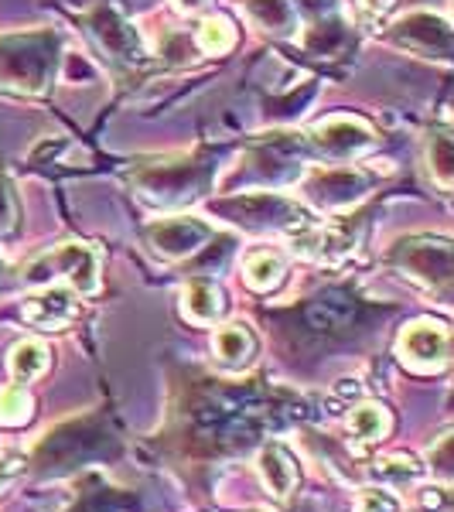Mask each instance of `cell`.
Returning a JSON list of instances; mask_svg holds the SVG:
<instances>
[{
  "label": "cell",
  "instance_id": "6da1fadb",
  "mask_svg": "<svg viewBox=\"0 0 454 512\" xmlns=\"http://www.w3.org/2000/svg\"><path fill=\"white\" fill-rule=\"evenodd\" d=\"M52 76V35L0 38V89L41 93Z\"/></svg>",
  "mask_w": 454,
  "mask_h": 512
},
{
  "label": "cell",
  "instance_id": "7a4b0ae2",
  "mask_svg": "<svg viewBox=\"0 0 454 512\" xmlns=\"http://www.w3.org/2000/svg\"><path fill=\"white\" fill-rule=\"evenodd\" d=\"M24 280L28 284H52V280H65L72 291L93 294L99 287V256L89 250L86 243H62L55 250L41 253L24 267Z\"/></svg>",
  "mask_w": 454,
  "mask_h": 512
},
{
  "label": "cell",
  "instance_id": "3957f363",
  "mask_svg": "<svg viewBox=\"0 0 454 512\" xmlns=\"http://www.w3.org/2000/svg\"><path fill=\"white\" fill-rule=\"evenodd\" d=\"M106 441H110V437H103V431H99L96 424L76 420V424H65L41 441L38 465L45 468V472H62V468H72V465H79L82 458L96 454Z\"/></svg>",
  "mask_w": 454,
  "mask_h": 512
},
{
  "label": "cell",
  "instance_id": "277c9868",
  "mask_svg": "<svg viewBox=\"0 0 454 512\" xmlns=\"http://www.w3.org/2000/svg\"><path fill=\"white\" fill-rule=\"evenodd\" d=\"M396 260L403 263L410 277L420 280L427 291L434 294H451L454 291V246L451 243H407L403 253H396Z\"/></svg>",
  "mask_w": 454,
  "mask_h": 512
},
{
  "label": "cell",
  "instance_id": "5b68a950",
  "mask_svg": "<svg viewBox=\"0 0 454 512\" xmlns=\"http://www.w3.org/2000/svg\"><path fill=\"white\" fill-rule=\"evenodd\" d=\"M451 349V335L444 332V325L437 321H414L410 328H403L400 342H396V352L417 373H434V369L444 366Z\"/></svg>",
  "mask_w": 454,
  "mask_h": 512
},
{
  "label": "cell",
  "instance_id": "8992f818",
  "mask_svg": "<svg viewBox=\"0 0 454 512\" xmlns=\"http://www.w3.org/2000/svg\"><path fill=\"white\" fill-rule=\"evenodd\" d=\"M209 236H212L209 226H202L198 219H188V216L154 222L151 233H147L154 250L171 256V260H178V256H192Z\"/></svg>",
  "mask_w": 454,
  "mask_h": 512
},
{
  "label": "cell",
  "instance_id": "52a82bcc",
  "mask_svg": "<svg viewBox=\"0 0 454 512\" xmlns=\"http://www.w3.org/2000/svg\"><path fill=\"white\" fill-rule=\"evenodd\" d=\"M257 468H260V478L263 485H267L270 495H277V499H287L294 489H297V461L294 454L284 448L280 441H267L257 454Z\"/></svg>",
  "mask_w": 454,
  "mask_h": 512
},
{
  "label": "cell",
  "instance_id": "ba28073f",
  "mask_svg": "<svg viewBox=\"0 0 454 512\" xmlns=\"http://www.w3.org/2000/svg\"><path fill=\"white\" fill-rule=\"evenodd\" d=\"M76 318V301H72V287H48L45 294L31 297L24 304V321L35 328H65L69 321Z\"/></svg>",
  "mask_w": 454,
  "mask_h": 512
},
{
  "label": "cell",
  "instance_id": "9c48e42d",
  "mask_svg": "<svg viewBox=\"0 0 454 512\" xmlns=\"http://www.w3.org/2000/svg\"><path fill=\"white\" fill-rule=\"evenodd\" d=\"M181 311L192 325H212L222 315V294L212 280H192L181 294Z\"/></svg>",
  "mask_w": 454,
  "mask_h": 512
},
{
  "label": "cell",
  "instance_id": "30bf717a",
  "mask_svg": "<svg viewBox=\"0 0 454 512\" xmlns=\"http://www.w3.org/2000/svg\"><path fill=\"white\" fill-rule=\"evenodd\" d=\"M349 431L352 437L366 448V444H376L383 441L386 434H390V414H386L379 403H356V407L349 410Z\"/></svg>",
  "mask_w": 454,
  "mask_h": 512
},
{
  "label": "cell",
  "instance_id": "8fae6325",
  "mask_svg": "<svg viewBox=\"0 0 454 512\" xmlns=\"http://www.w3.org/2000/svg\"><path fill=\"white\" fill-rule=\"evenodd\" d=\"M253 335L246 332V325H222L216 338H212V349H216V359L222 366H246L253 355Z\"/></svg>",
  "mask_w": 454,
  "mask_h": 512
},
{
  "label": "cell",
  "instance_id": "7c38bea8",
  "mask_svg": "<svg viewBox=\"0 0 454 512\" xmlns=\"http://www.w3.org/2000/svg\"><path fill=\"white\" fill-rule=\"evenodd\" d=\"M7 366H11L14 383H31V379L45 376L48 349L41 342H35V338H28V342H18L11 349V359H7Z\"/></svg>",
  "mask_w": 454,
  "mask_h": 512
},
{
  "label": "cell",
  "instance_id": "4fadbf2b",
  "mask_svg": "<svg viewBox=\"0 0 454 512\" xmlns=\"http://www.w3.org/2000/svg\"><path fill=\"white\" fill-rule=\"evenodd\" d=\"M243 274H246V284L253 287V291H274V287L284 280V260H280L277 253H270V250H260V253H253L250 260H246V267H243Z\"/></svg>",
  "mask_w": 454,
  "mask_h": 512
},
{
  "label": "cell",
  "instance_id": "5bb4252c",
  "mask_svg": "<svg viewBox=\"0 0 454 512\" xmlns=\"http://www.w3.org/2000/svg\"><path fill=\"white\" fill-rule=\"evenodd\" d=\"M369 475L386 482L390 489H407V485H414L420 478V465L410 454H390V458H379L376 465L369 468Z\"/></svg>",
  "mask_w": 454,
  "mask_h": 512
},
{
  "label": "cell",
  "instance_id": "9a60e30c",
  "mask_svg": "<svg viewBox=\"0 0 454 512\" xmlns=\"http://www.w3.org/2000/svg\"><path fill=\"white\" fill-rule=\"evenodd\" d=\"M427 164H431L437 185H454V134L434 130L427 137Z\"/></svg>",
  "mask_w": 454,
  "mask_h": 512
},
{
  "label": "cell",
  "instance_id": "2e32d148",
  "mask_svg": "<svg viewBox=\"0 0 454 512\" xmlns=\"http://www.w3.org/2000/svg\"><path fill=\"white\" fill-rule=\"evenodd\" d=\"M31 410H35V400L24 390V383H11L0 390V424H7V427L28 424Z\"/></svg>",
  "mask_w": 454,
  "mask_h": 512
},
{
  "label": "cell",
  "instance_id": "e0dca14e",
  "mask_svg": "<svg viewBox=\"0 0 454 512\" xmlns=\"http://www.w3.org/2000/svg\"><path fill=\"white\" fill-rule=\"evenodd\" d=\"M233 24H229L226 18H209V21H202V28H198V48L202 52H209V55H222V52H229L233 48Z\"/></svg>",
  "mask_w": 454,
  "mask_h": 512
},
{
  "label": "cell",
  "instance_id": "ac0fdd59",
  "mask_svg": "<svg viewBox=\"0 0 454 512\" xmlns=\"http://www.w3.org/2000/svg\"><path fill=\"white\" fill-rule=\"evenodd\" d=\"M250 11L257 14L260 24H267L270 31H287L294 28L291 0H250Z\"/></svg>",
  "mask_w": 454,
  "mask_h": 512
},
{
  "label": "cell",
  "instance_id": "d6986e66",
  "mask_svg": "<svg viewBox=\"0 0 454 512\" xmlns=\"http://www.w3.org/2000/svg\"><path fill=\"white\" fill-rule=\"evenodd\" d=\"M427 468H431L441 482H454V431L434 441L431 454H427Z\"/></svg>",
  "mask_w": 454,
  "mask_h": 512
},
{
  "label": "cell",
  "instance_id": "ffe728a7",
  "mask_svg": "<svg viewBox=\"0 0 454 512\" xmlns=\"http://www.w3.org/2000/svg\"><path fill=\"white\" fill-rule=\"evenodd\" d=\"M356 512H400V499L386 489H366V492H359Z\"/></svg>",
  "mask_w": 454,
  "mask_h": 512
},
{
  "label": "cell",
  "instance_id": "44dd1931",
  "mask_svg": "<svg viewBox=\"0 0 454 512\" xmlns=\"http://www.w3.org/2000/svg\"><path fill=\"white\" fill-rule=\"evenodd\" d=\"M420 506L427 512H454V485H431V489H424Z\"/></svg>",
  "mask_w": 454,
  "mask_h": 512
},
{
  "label": "cell",
  "instance_id": "7402d4cb",
  "mask_svg": "<svg viewBox=\"0 0 454 512\" xmlns=\"http://www.w3.org/2000/svg\"><path fill=\"white\" fill-rule=\"evenodd\" d=\"M14 222H18V202H14L11 185H7L4 175H0V236L11 233Z\"/></svg>",
  "mask_w": 454,
  "mask_h": 512
},
{
  "label": "cell",
  "instance_id": "603a6c76",
  "mask_svg": "<svg viewBox=\"0 0 454 512\" xmlns=\"http://www.w3.org/2000/svg\"><path fill=\"white\" fill-rule=\"evenodd\" d=\"M21 468H24V458H18V454H7V458L0 461V489H4L14 475H21Z\"/></svg>",
  "mask_w": 454,
  "mask_h": 512
},
{
  "label": "cell",
  "instance_id": "cb8c5ba5",
  "mask_svg": "<svg viewBox=\"0 0 454 512\" xmlns=\"http://www.w3.org/2000/svg\"><path fill=\"white\" fill-rule=\"evenodd\" d=\"M171 4H175L181 14H195V11H202V7H205V0H171Z\"/></svg>",
  "mask_w": 454,
  "mask_h": 512
},
{
  "label": "cell",
  "instance_id": "d4e9b609",
  "mask_svg": "<svg viewBox=\"0 0 454 512\" xmlns=\"http://www.w3.org/2000/svg\"><path fill=\"white\" fill-rule=\"evenodd\" d=\"M393 4V0H362V7H369V11H386V7H390Z\"/></svg>",
  "mask_w": 454,
  "mask_h": 512
},
{
  "label": "cell",
  "instance_id": "484cf974",
  "mask_svg": "<svg viewBox=\"0 0 454 512\" xmlns=\"http://www.w3.org/2000/svg\"><path fill=\"white\" fill-rule=\"evenodd\" d=\"M451 355H454V338H451Z\"/></svg>",
  "mask_w": 454,
  "mask_h": 512
}]
</instances>
